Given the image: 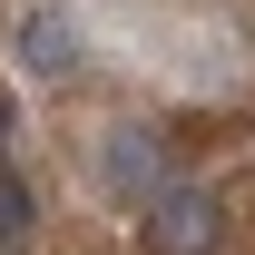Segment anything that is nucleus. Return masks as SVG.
Wrapping results in <instances>:
<instances>
[{
  "label": "nucleus",
  "mask_w": 255,
  "mask_h": 255,
  "mask_svg": "<svg viewBox=\"0 0 255 255\" xmlns=\"http://www.w3.org/2000/svg\"><path fill=\"white\" fill-rule=\"evenodd\" d=\"M137 246L147 255H216L226 246V206L206 187H167V196L137 206Z\"/></svg>",
  "instance_id": "obj_1"
},
{
  "label": "nucleus",
  "mask_w": 255,
  "mask_h": 255,
  "mask_svg": "<svg viewBox=\"0 0 255 255\" xmlns=\"http://www.w3.org/2000/svg\"><path fill=\"white\" fill-rule=\"evenodd\" d=\"M98 177H108V196H118V206H147V196H167V137H157V128H108Z\"/></svg>",
  "instance_id": "obj_2"
},
{
  "label": "nucleus",
  "mask_w": 255,
  "mask_h": 255,
  "mask_svg": "<svg viewBox=\"0 0 255 255\" xmlns=\"http://www.w3.org/2000/svg\"><path fill=\"white\" fill-rule=\"evenodd\" d=\"M20 69H30V79H69V69H79V20H69L59 0L20 10Z\"/></svg>",
  "instance_id": "obj_3"
},
{
  "label": "nucleus",
  "mask_w": 255,
  "mask_h": 255,
  "mask_svg": "<svg viewBox=\"0 0 255 255\" xmlns=\"http://www.w3.org/2000/svg\"><path fill=\"white\" fill-rule=\"evenodd\" d=\"M30 226H39V206H30V187H20V177L0 167V255H20V246H30Z\"/></svg>",
  "instance_id": "obj_4"
},
{
  "label": "nucleus",
  "mask_w": 255,
  "mask_h": 255,
  "mask_svg": "<svg viewBox=\"0 0 255 255\" xmlns=\"http://www.w3.org/2000/svg\"><path fill=\"white\" fill-rule=\"evenodd\" d=\"M0 157H10V98H0Z\"/></svg>",
  "instance_id": "obj_5"
}]
</instances>
